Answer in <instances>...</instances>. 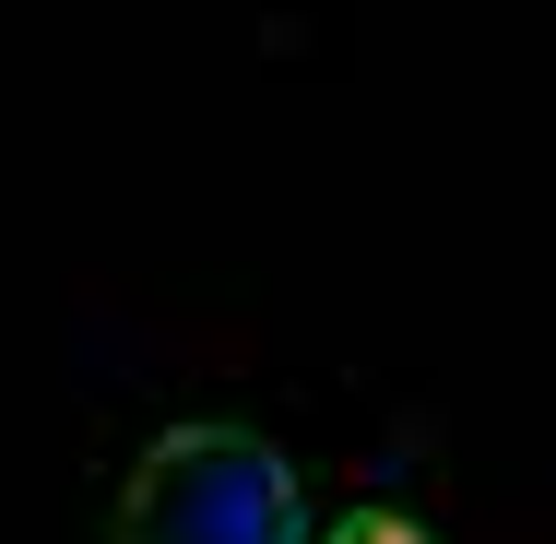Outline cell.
<instances>
[{
    "instance_id": "1",
    "label": "cell",
    "mask_w": 556,
    "mask_h": 544,
    "mask_svg": "<svg viewBox=\"0 0 556 544\" xmlns=\"http://www.w3.org/2000/svg\"><path fill=\"white\" fill-rule=\"evenodd\" d=\"M108 544H320L296 461L237 415L166 427L108 509Z\"/></svg>"
},
{
    "instance_id": "2",
    "label": "cell",
    "mask_w": 556,
    "mask_h": 544,
    "mask_svg": "<svg viewBox=\"0 0 556 544\" xmlns=\"http://www.w3.org/2000/svg\"><path fill=\"white\" fill-rule=\"evenodd\" d=\"M332 544H427V533H415V521H403V509H367V521H343Z\"/></svg>"
}]
</instances>
